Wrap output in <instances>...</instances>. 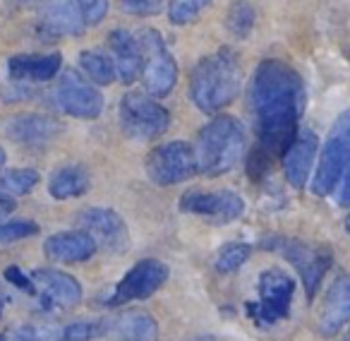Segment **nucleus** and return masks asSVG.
<instances>
[{
    "mask_svg": "<svg viewBox=\"0 0 350 341\" xmlns=\"http://www.w3.org/2000/svg\"><path fill=\"white\" fill-rule=\"evenodd\" d=\"M108 331H113L122 341H156L159 327L146 312H125L113 325H108Z\"/></svg>",
    "mask_w": 350,
    "mask_h": 341,
    "instance_id": "nucleus-22",
    "label": "nucleus"
},
{
    "mask_svg": "<svg viewBox=\"0 0 350 341\" xmlns=\"http://www.w3.org/2000/svg\"><path fill=\"white\" fill-rule=\"evenodd\" d=\"M5 279L10 283H15L17 288H22V291H34V281H31V277H25V272H22L20 267H8Z\"/></svg>",
    "mask_w": 350,
    "mask_h": 341,
    "instance_id": "nucleus-33",
    "label": "nucleus"
},
{
    "mask_svg": "<svg viewBox=\"0 0 350 341\" xmlns=\"http://www.w3.org/2000/svg\"><path fill=\"white\" fill-rule=\"evenodd\" d=\"M39 186V170L34 168H12L0 176V190L8 195H27Z\"/></svg>",
    "mask_w": 350,
    "mask_h": 341,
    "instance_id": "nucleus-25",
    "label": "nucleus"
},
{
    "mask_svg": "<svg viewBox=\"0 0 350 341\" xmlns=\"http://www.w3.org/2000/svg\"><path fill=\"white\" fill-rule=\"evenodd\" d=\"M345 229H348V233H350V214H348V219H345Z\"/></svg>",
    "mask_w": 350,
    "mask_h": 341,
    "instance_id": "nucleus-37",
    "label": "nucleus"
},
{
    "mask_svg": "<svg viewBox=\"0 0 350 341\" xmlns=\"http://www.w3.org/2000/svg\"><path fill=\"white\" fill-rule=\"evenodd\" d=\"M137 46L142 53V82L146 94L156 99H163L173 92L178 82V65L165 46L163 36L154 29H144L137 36Z\"/></svg>",
    "mask_w": 350,
    "mask_h": 341,
    "instance_id": "nucleus-4",
    "label": "nucleus"
},
{
    "mask_svg": "<svg viewBox=\"0 0 350 341\" xmlns=\"http://www.w3.org/2000/svg\"><path fill=\"white\" fill-rule=\"evenodd\" d=\"M3 166H5V149L0 147V168H3Z\"/></svg>",
    "mask_w": 350,
    "mask_h": 341,
    "instance_id": "nucleus-36",
    "label": "nucleus"
},
{
    "mask_svg": "<svg viewBox=\"0 0 350 341\" xmlns=\"http://www.w3.org/2000/svg\"><path fill=\"white\" fill-rule=\"evenodd\" d=\"M197 173L195 151L187 142H165L146 156V176L156 186H175Z\"/></svg>",
    "mask_w": 350,
    "mask_h": 341,
    "instance_id": "nucleus-7",
    "label": "nucleus"
},
{
    "mask_svg": "<svg viewBox=\"0 0 350 341\" xmlns=\"http://www.w3.org/2000/svg\"><path fill=\"white\" fill-rule=\"evenodd\" d=\"M15 210H17V202L12 200V195H8V192H0V219L10 216Z\"/></svg>",
    "mask_w": 350,
    "mask_h": 341,
    "instance_id": "nucleus-34",
    "label": "nucleus"
},
{
    "mask_svg": "<svg viewBox=\"0 0 350 341\" xmlns=\"http://www.w3.org/2000/svg\"><path fill=\"white\" fill-rule=\"evenodd\" d=\"M211 0H170L168 17L173 25H190L206 10Z\"/></svg>",
    "mask_w": 350,
    "mask_h": 341,
    "instance_id": "nucleus-28",
    "label": "nucleus"
},
{
    "mask_svg": "<svg viewBox=\"0 0 350 341\" xmlns=\"http://www.w3.org/2000/svg\"><path fill=\"white\" fill-rule=\"evenodd\" d=\"M5 132L20 144H49L60 132V125L41 113H22L8 123Z\"/></svg>",
    "mask_w": 350,
    "mask_h": 341,
    "instance_id": "nucleus-19",
    "label": "nucleus"
},
{
    "mask_svg": "<svg viewBox=\"0 0 350 341\" xmlns=\"http://www.w3.org/2000/svg\"><path fill=\"white\" fill-rule=\"evenodd\" d=\"M89 190V173L82 166H63L51 176L49 192L55 200H70L79 197Z\"/></svg>",
    "mask_w": 350,
    "mask_h": 341,
    "instance_id": "nucleus-23",
    "label": "nucleus"
},
{
    "mask_svg": "<svg viewBox=\"0 0 350 341\" xmlns=\"http://www.w3.org/2000/svg\"><path fill=\"white\" fill-rule=\"evenodd\" d=\"M41 25L53 36H79L87 22L77 0H51L41 12Z\"/></svg>",
    "mask_w": 350,
    "mask_h": 341,
    "instance_id": "nucleus-17",
    "label": "nucleus"
},
{
    "mask_svg": "<svg viewBox=\"0 0 350 341\" xmlns=\"http://www.w3.org/2000/svg\"><path fill=\"white\" fill-rule=\"evenodd\" d=\"M25 3H36V0H25Z\"/></svg>",
    "mask_w": 350,
    "mask_h": 341,
    "instance_id": "nucleus-38",
    "label": "nucleus"
},
{
    "mask_svg": "<svg viewBox=\"0 0 350 341\" xmlns=\"http://www.w3.org/2000/svg\"><path fill=\"white\" fill-rule=\"evenodd\" d=\"M240 92V63L230 49L204 55L190 73V99L200 111L219 113Z\"/></svg>",
    "mask_w": 350,
    "mask_h": 341,
    "instance_id": "nucleus-2",
    "label": "nucleus"
},
{
    "mask_svg": "<svg viewBox=\"0 0 350 341\" xmlns=\"http://www.w3.org/2000/svg\"><path fill=\"white\" fill-rule=\"evenodd\" d=\"M87 25H98L108 15V0H77Z\"/></svg>",
    "mask_w": 350,
    "mask_h": 341,
    "instance_id": "nucleus-32",
    "label": "nucleus"
},
{
    "mask_svg": "<svg viewBox=\"0 0 350 341\" xmlns=\"http://www.w3.org/2000/svg\"><path fill=\"white\" fill-rule=\"evenodd\" d=\"M295 281L283 269H267L259 279V305L252 307L259 322H278L288 317Z\"/></svg>",
    "mask_w": 350,
    "mask_h": 341,
    "instance_id": "nucleus-11",
    "label": "nucleus"
},
{
    "mask_svg": "<svg viewBox=\"0 0 350 341\" xmlns=\"http://www.w3.org/2000/svg\"><path fill=\"white\" fill-rule=\"evenodd\" d=\"M60 53L46 55H15L10 58V77L15 82H49L60 73Z\"/></svg>",
    "mask_w": 350,
    "mask_h": 341,
    "instance_id": "nucleus-21",
    "label": "nucleus"
},
{
    "mask_svg": "<svg viewBox=\"0 0 350 341\" xmlns=\"http://www.w3.org/2000/svg\"><path fill=\"white\" fill-rule=\"evenodd\" d=\"M120 127L132 140H156L170 127V113L156 97L130 92L120 99Z\"/></svg>",
    "mask_w": 350,
    "mask_h": 341,
    "instance_id": "nucleus-6",
    "label": "nucleus"
},
{
    "mask_svg": "<svg viewBox=\"0 0 350 341\" xmlns=\"http://www.w3.org/2000/svg\"><path fill=\"white\" fill-rule=\"evenodd\" d=\"M180 210L214 224H230L245 214V200L233 190H190L180 197Z\"/></svg>",
    "mask_w": 350,
    "mask_h": 341,
    "instance_id": "nucleus-9",
    "label": "nucleus"
},
{
    "mask_svg": "<svg viewBox=\"0 0 350 341\" xmlns=\"http://www.w3.org/2000/svg\"><path fill=\"white\" fill-rule=\"evenodd\" d=\"M108 46H111L113 65H116V75L125 84H132L139 77L142 70V53L137 39L125 29H116L108 36Z\"/></svg>",
    "mask_w": 350,
    "mask_h": 341,
    "instance_id": "nucleus-20",
    "label": "nucleus"
},
{
    "mask_svg": "<svg viewBox=\"0 0 350 341\" xmlns=\"http://www.w3.org/2000/svg\"><path fill=\"white\" fill-rule=\"evenodd\" d=\"M317 156V137L312 132H300L295 140L291 142V147L286 149L283 159V170H286V181L293 188H302L310 181L312 164Z\"/></svg>",
    "mask_w": 350,
    "mask_h": 341,
    "instance_id": "nucleus-15",
    "label": "nucleus"
},
{
    "mask_svg": "<svg viewBox=\"0 0 350 341\" xmlns=\"http://www.w3.org/2000/svg\"><path fill=\"white\" fill-rule=\"evenodd\" d=\"M273 250L286 255L288 262H293L300 272L302 281H305L307 296H314L317 288L321 283V277L326 274V269L331 267V253L329 250L312 248V245L302 243L295 238H281L273 243Z\"/></svg>",
    "mask_w": 350,
    "mask_h": 341,
    "instance_id": "nucleus-12",
    "label": "nucleus"
},
{
    "mask_svg": "<svg viewBox=\"0 0 350 341\" xmlns=\"http://www.w3.org/2000/svg\"><path fill=\"white\" fill-rule=\"evenodd\" d=\"M247 101L259 132V144L250 159L271 168L276 156L286 154L297 137V118L305 106L300 75L283 60H264L252 75Z\"/></svg>",
    "mask_w": 350,
    "mask_h": 341,
    "instance_id": "nucleus-1",
    "label": "nucleus"
},
{
    "mask_svg": "<svg viewBox=\"0 0 350 341\" xmlns=\"http://www.w3.org/2000/svg\"><path fill=\"white\" fill-rule=\"evenodd\" d=\"M245 149V130L233 116H219L206 123L192 147L197 170L204 176L228 173L240 161Z\"/></svg>",
    "mask_w": 350,
    "mask_h": 341,
    "instance_id": "nucleus-3",
    "label": "nucleus"
},
{
    "mask_svg": "<svg viewBox=\"0 0 350 341\" xmlns=\"http://www.w3.org/2000/svg\"><path fill=\"white\" fill-rule=\"evenodd\" d=\"M53 103L65 116L94 121V118H98L103 111V94L98 92L94 84H89L79 73L65 70V73L60 75L58 84H55Z\"/></svg>",
    "mask_w": 350,
    "mask_h": 341,
    "instance_id": "nucleus-8",
    "label": "nucleus"
},
{
    "mask_svg": "<svg viewBox=\"0 0 350 341\" xmlns=\"http://www.w3.org/2000/svg\"><path fill=\"white\" fill-rule=\"evenodd\" d=\"M108 331V325L103 322H75V325H68L63 329V339L65 341H92L98 339Z\"/></svg>",
    "mask_w": 350,
    "mask_h": 341,
    "instance_id": "nucleus-29",
    "label": "nucleus"
},
{
    "mask_svg": "<svg viewBox=\"0 0 350 341\" xmlns=\"http://www.w3.org/2000/svg\"><path fill=\"white\" fill-rule=\"evenodd\" d=\"M343 176L345 178H340V181H343V188H340L338 202H340V205H350V164H348V168H345Z\"/></svg>",
    "mask_w": 350,
    "mask_h": 341,
    "instance_id": "nucleus-35",
    "label": "nucleus"
},
{
    "mask_svg": "<svg viewBox=\"0 0 350 341\" xmlns=\"http://www.w3.org/2000/svg\"><path fill=\"white\" fill-rule=\"evenodd\" d=\"M254 20H257V15H254V8L250 5L247 0H238V3H233V5H230L228 17H226V27H228V31L233 36L245 39V36L252 34Z\"/></svg>",
    "mask_w": 350,
    "mask_h": 341,
    "instance_id": "nucleus-26",
    "label": "nucleus"
},
{
    "mask_svg": "<svg viewBox=\"0 0 350 341\" xmlns=\"http://www.w3.org/2000/svg\"><path fill=\"white\" fill-rule=\"evenodd\" d=\"M79 65H82V70L94 84H103L106 87V84H113V79L118 77L113 60L106 53H101V51H84V53H79Z\"/></svg>",
    "mask_w": 350,
    "mask_h": 341,
    "instance_id": "nucleus-24",
    "label": "nucleus"
},
{
    "mask_svg": "<svg viewBox=\"0 0 350 341\" xmlns=\"http://www.w3.org/2000/svg\"><path fill=\"white\" fill-rule=\"evenodd\" d=\"M79 226L84 233H89L96 243V248L111 250V253H122L130 245V233L122 221V216L106 207H92L79 214Z\"/></svg>",
    "mask_w": 350,
    "mask_h": 341,
    "instance_id": "nucleus-13",
    "label": "nucleus"
},
{
    "mask_svg": "<svg viewBox=\"0 0 350 341\" xmlns=\"http://www.w3.org/2000/svg\"><path fill=\"white\" fill-rule=\"evenodd\" d=\"M250 255H252V248H250L247 243H228L216 253L214 267H216V272H221V274L238 272L250 260Z\"/></svg>",
    "mask_w": 350,
    "mask_h": 341,
    "instance_id": "nucleus-27",
    "label": "nucleus"
},
{
    "mask_svg": "<svg viewBox=\"0 0 350 341\" xmlns=\"http://www.w3.org/2000/svg\"><path fill=\"white\" fill-rule=\"evenodd\" d=\"M168 264L161 260H142L122 277L111 298V305H122L130 301H144L154 296L165 281H168Z\"/></svg>",
    "mask_w": 350,
    "mask_h": 341,
    "instance_id": "nucleus-10",
    "label": "nucleus"
},
{
    "mask_svg": "<svg viewBox=\"0 0 350 341\" xmlns=\"http://www.w3.org/2000/svg\"><path fill=\"white\" fill-rule=\"evenodd\" d=\"M120 10L132 17H151L159 15L165 0H118Z\"/></svg>",
    "mask_w": 350,
    "mask_h": 341,
    "instance_id": "nucleus-31",
    "label": "nucleus"
},
{
    "mask_svg": "<svg viewBox=\"0 0 350 341\" xmlns=\"http://www.w3.org/2000/svg\"><path fill=\"white\" fill-rule=\"evenodd\" d=\"M350 322V274H340L329 286L319 310V331L334 336Z\"/></svg>",
    "mask_w": 350,
    "mask_h": 341,
    "instance_id": "nucleus-14",
    "label": "nucleus"
},
{
    "mask_svg": "<svg viewBox=\"0 0 350 341\" xmlns=\"http://www.w3.org/2000/svg\"><path fill=\"white\" fill-rule=\"evenodd\" d=\"M39 233V226L34 221H10V224H0V243H17V240L31 238Z\"/></svg>",
    "mask_w": 350,
    "mask_h": 341,
    "instance_id": "nucleus-30",
    "label": "nucleus"
},
{
    "mask_svg": "<svg viewBox=\"0 0 350 341\" xmlns=\"http://www.w3.org/2000/svg\"><path fill=\"white\" fill-rule=\"evenodd\" d=\"M350 164V108L336 118L334 127L329 130V137L324 142V149L319 156L312 192L319 197H326L334 192V188L340 183L345 168Z\"/></svg>",
    "mask_w": 350,
    "mask_h": 341,
    "instance_id": "nucleus-5",
    "label": "nucleus"
},
{
    "mask_svg": "<svg viewBox=\"0 0 350 341\" xmlns=\"http://www.w3.org/2000/svg\"><path fill=\"white\" fill-rule=\"evenodd\" d=\"M44 253L55 262H84L94 257L96 243L84 231H65V233H53L51 238H46Z\"/></svg>",
    "mask_w": 350,
    "mask_h": 341,
    "instance_id": "nucleus-18",
    "label": "nucleus"
},
{
    "mask_svg": "<svg viewBox=\"0 0 350 341\" xmlns=\"http://www.w3.org/2000/svg\"><path fill=\"white\" fill-rule=\"evenodd\" d=\"M345 341H350V334H348V336H345Z\"/></svg>",
    "mask_w": 350,
    "mask_h": 341,
    "instance_id": "nucleus-39",
    "label": "nucleus"
},
{
    "mask_svg": "<svg viewBox=\"0 0 350 341\" xmlns=\"http://www.w3.org/2000/svg\"><path fill=\"white\" fill-rule=\"evenodd\" d=\"M31 281L41 288L44 298L53 305L60 307H75L82 301V286L75 277L58 269H36L31 274Z\"/></svg>",
    "mask_w": 350,
    "mask_h": 341,
    "instance_id": "nucleus-16",
    "label": "nucleus"
}]
</instances>
